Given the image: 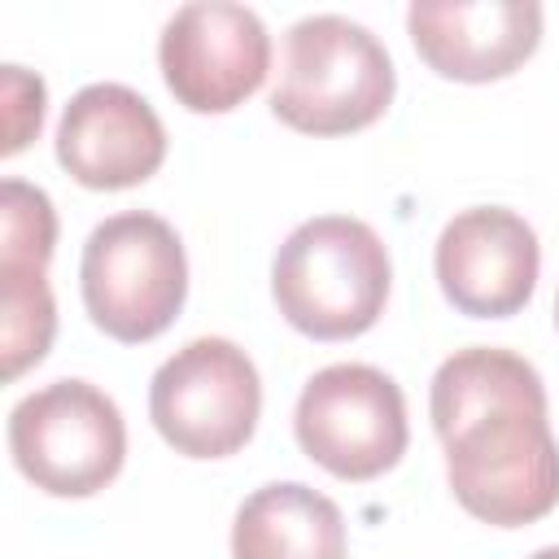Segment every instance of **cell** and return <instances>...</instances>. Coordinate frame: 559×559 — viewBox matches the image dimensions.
I'll use <instances>...</instances> for the list:
<instances>
[{"label":"cell","mask_w":559,"mask_h":559,"mask_svg":"<svg viewBox=\"0 0 559 559\" xmlns=\"http://www.w3.org/2000/svg\"><path fill=\"white\" fill-rule=\"evenodd\" d=\"M57 245V210L44 188L4 179L0 183V262L48 266Z\"/></svg>","instance_id":"14"},{"label":"cell","mask_w":559,"mask_h":559,"mask_svg":"<svg viewBox=\"0 0 559 559\" xmlns=\"http://www.w3.org/2000/svg\"><path fill=\"white\" fill-rule=\"evenodd\" d=\"M44 122V79L22 70V66H4V144L0 153H22Z\"/></svg>","instance_id":"15"},{"label":"cell","mask_w":559,"mask_h":559,"mask_svg":"<svg viewBox=\"0 0 559 559\" xmlns=\"http://www.w3.org/2000/svg\"><path fill=\"white\" fill-rule=\"evenodd\" d=\"M389 48L345 13H310L284 31L271 114L293 131L345 135L371 127L393 100Z\"/></svg>","instance_id":"3"},{"label":"cell","mask_w":559,"mask_h":559,"mask_svg":"<svg viewBox=\"0 0 559 559\" xmlns=\"http://www.w3.org/2000/svg\"><path fill=\"white\" fill-rule=\"evenodd\" d=\"M157 66L179 105L192 114H227L262 87L271 70V35L249 4L192 0L166 17Z\"/></svg>","instance_id":"8"},{"label":"cell","mask_w":559,"mask_h":559,"mask_svg":"<svg viewBox=\"0 0 559 559\" xmlns=\"http://www.w3.org/2000/svg\"><path fill=\"white\" fill-rule=\"evenodd\" d=\"M57 332V301L39 266L0 262V336H4V376L35 367Z\"/></svg>","instance_id":"13"},{"label":"cell","mask_w":559,"mask_h":559,"mask_svg":"<svg viewBox=\"0 0 559 559\" xmlns=\"http://www.w3.org/2000/svg\"><path fill=\"white\" fill-rule=\"evenodd\" d=\"M428 415L463 511L498 528L555 511L559 445L546 424V384L528 358L498 345L454 349L432 371Z\"/></svg>","instance_id":"1"},{"label":"cell","mask_w":559,"mask_h":559,"mask_svg":"<svg viewBox=\"0 0 559 559\" xmlns=\"http://www.w3.org/2000/svg\"><path fill=\"white\" fill-rule=\"evenodd\" d=\"M57 162L83 188H135L166 162V127L135 87L87 83L61 109Z\"/></svg>","instance_id":"10"},{"label":"cell","mask_w":559,"mask_h":559,"mask_svg":"<svg viewBox=\"0 0 559 559\" xmlns=\"http://www.w3.org/2000/svg\"><path fill=\"white\" fill-rule=\"evenodd\" d=\"M555 323H559V293H555Z\"/></svg>","instance_id":"17"},{"label":"cell","mask_w":559,"mask_h":559,"mask_svg":"<svg viewBox=\"0 0 559 559\" xmlns=\"http://www.w3.org/2000/svg\"><path fill=\"white\" fill-rule=\"evenodd\" d=\"M83 306L92 323L127 345L153 341L175 323L188 297V258L179 231L148 214L127 210L92 227L79 262Z\"/></svg>","instance_id":"4"},{"label":"cell","mask_w":559,"mask_h":559,"mask_svg":"<svg viewBox=\"0 0 559 559\" xmlns=\"http://www.w3.org/2000/svg\"><path fill=\"white\" fill-rule=\"evenodd\" d=\"M437 284L472 319H507L528 306L542 271L537 231L507 205L459 210L437 236Z\"/></svg>","instance_id":"9"},{"label":"cell","mask_w":559,"mask_h":559,"mask_svg":"<svg viewBox=\"0 0 559 559\" xmlns=\"http://www.w3.org/2000/svg\"><path fill=\"white\" fill-rule=\"evenodd\" d=\"M393 266L371 223L319 214L297 223L271 262L280 314L314 341L362 336L389 301Z\"/></svg>","instance_id":"2"},{"label":"cell","mask_w":559,"mask_h":559,"mask_svg":"<svg viewBox=\"0 0 559 559\" xmlns=\"http://www.w3.org/2000/svg\"><path fill=\"white\" fill-rule=\"evenodd\" d=\"M528 559H559V546H542V550H533Z\"/></svg>","instance_id":"16"},{"label":"cell","mask_w":559,"mask_h":559,"mask_svg":"<svg viewBox=\"0 0 559 559\" xmlns=\"http://www.w3.org/2000/svg\"><path fill=\"white\" fill-rule=\"evenodd\" d=\"M293 432L332 476L371 480L406 454V397L371 362H332L301 384Z\"/></svg>","instance_id":"7"},{"label":"cell","mask_w":559,"mask_h":559,"mask_svg":"<svg viewBox=\"0 0 559 559\" xmlns=\"http://www.w3.org/2000/svg\"><path fill=\"white\" fill-rule=\"evenodd\" d=\"M231 559H345V515L301 480H271L240 502Z\"/></svg>","instance_id":"12"},{"label":"cell","mask_w":559,"mask_h":559,"mask_svg":"<svg viewBox=\"0 0 559 559\" xmlns=\"http://www.w3.org/2000/svg\"><path fill=\"white\" fill-rule=\"evenodd\" d=\"M415 52L445 79L489 83L524 66L542 39L537 0H415L406 9Z\"/></svg>","instance_id":"11"},{"label":"cell","mask_w":559,"mask_h":559,"mask_svg":"<svg viewBox=\"0 0 559 559\" xmlns=\"http://www.w3.org/2000/svg\"><path fill=\"white\" fill-rule=\"evenodd\" d=\"M9 454L17 472L52 498L105 489L127 459L118 402L87 380H52L9 411Z\"/></svg>","instance_id":"5"},{"label":"cell","mask_w":559,"mask_h":559,"mask_svg":"<svg viewBox=\"0 0 559 559\" xmlns=\"http://www.w3.org/2000/svg\"><path fill=\"white\" fill-rule=\"evenodd\" d=\"M148 415L166 445L188 459L236 454L262 415V380L253 358L227 336L179 345L148 384Z\"/></svg>","instance_id":"6"}]
</instances>
